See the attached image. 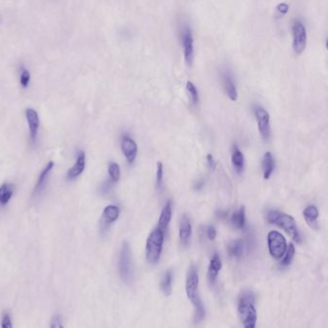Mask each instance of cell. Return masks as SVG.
Returning a JSON list of instances; mask_svg holds the SVG:
<instances>
[{
  "instance_id": "obj_28",
  "label": "cell",
  "mask_w": 328,
  "mask_h": 328,
  "mask_svg": "<svg viewBox=\"0 0 328 328\" xmlns=\"http://www.w3.org/2000/svg\"><path fill=\"white\" fill-rule=\"evenodd\" d=\"M294 253H295L294 246H293L292 244H290V246L287 248V251H286L285 254H284V256L281 258L282 260H281V262H280V266L283 267V268L289 267L292 262V259H293Z\"/></svg>"
},
{
  "instance_id": "obj_6",
  "label": "cell",
  "mask_w": 328,
  "mask_h": 328,
  "mask_svg": "<svg viewBox=\"0 0 328 328\" xmlns=\"http://www.w3.org/2000/svg\"><path fill=\"white\" fill-rule=\"evenodd\" d=\"M268 247L270 254L276 260L284 256L288 248L285 237L277 231H270L268 234Z\"/></svg>"
},
{
  "instance_id": "obj_10",
  "label": "cell",
  "mask_w": 328,
  "mask_h": 328,
  "mask_svg": "<svg viewBox=\"0 0 328 328\" xmlns=\"http://www.w3.org/2000/svg\"><path fill=\"white\" fill-rule=\"evenodd\" d=\"M25 117L29 128V136L32 145H35L38 140L39 128V116L36 110L28 108L25 110Z\"/></svg>"
},
{
  "instance_id": "obj_9",
  "label": "cell",
  "mask_w": 328,
  "mask_h": 328,
  "mask_svg": "<svg viewBox=\"0 0 328 328\" xmlns=\"http://www.w3.org/2000/svg\"><path fill=\"white\" fill-rule=\"evenodd\" d=\"M180 35L184 49V59L187 65L192 66L193 61V36L191 27L187 24H184L180 31Z\"/></svg>"
},
{
  "instance_id": "obj_26",
  "label": "cell",
  "mask_w": 328,
  "mask_h": 328,
  "mask_svg": "<svg viewBox=\"0 0 328 328\" xmlns=\"http://www.w3.org/2000/svg\"><path fill=\"white\" fill-rule=\"evenodd\" d=\"M31 81V73L26 69L25 66L21 65L19 67V84L22 89H27Z\"/></svg>"
},
{
  "instance_id": "obj_18",
  "label": "cell",
  "mask_w": 328,
  "mask_h": 328,
  "mask_svg": "<svg viewBox=\"0 0 328 328\" xmlns=\"http://www.w3.org/2000/svg\"><path fill=\"white\" fill-rule=\"evenodd\" d=\"M231 161L232 165L236 171L237 174H241L244 171L245 168V158L243 152L240 150L237 145L232 146V152H231Z\"/></svg>"
},
{
  "instance_id": "obj_12",
  "label": "cell",
  "mask_w": 328,
  "mask_h": 328,
  "mask_svg": "<svg viewBox=\"0 0 328 328\" xmlns=\"http://www.w3.org/2000/svg\"><path fill=\"white\" fill-rule=\"evenodd\" d=\"M86 168V153L83 150H79L76 155V160L73 167L67 173V180L73 181L79 177Z\"/></svg>"
},
{
  "instance_id": "obj_3",
  "label": "cell",
  "mask_w": 328,
  "mask_h": 328,
  "mask_svg": "<svg viewBox=\"0 0 328 328\" xmlns=\"http://www.w3.org/2000/svg\"><path fill=\"white\" fill-rule=\"evenodd\" d=\"M267 219L270 223L274 224L286 231L296 243L301 242V237L297 230L296 223L292 216L277 210H270L268 212Z\"/></svg>"
},
{
  "instance_id": "obj_33",
  "label": "cell",
  "mask_w": 328,
  "mask_h": 328,
  "mask_svg": "<svg viewBox=\"0 0 328 328\" xmlns=\"http://www.w3.org/2000/svg\"><path fill=\"white\" fill-rule=\"evenodd\" d=\"M50 328H64L60 316H55L50 324Z\"/></svg>"
},
{
  "instance_id": "obj_13",
  "label": "cell",
  "mask_w": 328,
  "mask_h": 328,
  "mask_svg": "<svg viewBox=\"0 0 328 328\" xmlns=\"http://www.w3.org/2000/svg\"><path fill=\"white\" fill-rule=\"evenodd\" d=\"M119 213L120 210L116 205H108L104 208L100 219V229L102 232H105L110 225L118 219Z\"/></svg>"
},
{
  "instance_id": "obj_4",
  "label": "cell",
  "mask_w": 328,
  "mask_h": 328,
  "mask_svg": "<svg viewBox=\"0 0 328 328\" xmlns=\"http://www.w3.org/2000/svg\"><path fill=\"white\" fill-rule=\"evenodd\" d=\"M165 233L156 227L146 240V257L150 264H155L160 260L164 245Z\"/></svg>"
},
{
  "instance_id": "obj_35",
  "label": "cell",
  "mask_w": 328,
  "mask_h": 328,
  "mask_svg": "<svg viewBox=\"0 0 328 328\" xmlns=\"http://www.w3.org/2000/svg\"><path fill=\"white\" fill-rule=\"evenodd\" d=\"M207 161H208V164H209V167L211 169H215L216 167V162L214 160V157L211 155V154H208L207 155Z\"/></svg>"
},
{
  "instance_id": "obj_27",
  "label": "cell",
  "mask_w": 328,
  "mask_h": 328,
  "mask_svg": "<svg viewBox=\"0 0 328 328\" xmlns=\"http://www.w3.org/2000/svg\"><path fill=\"white\" fill-rule=\"evenodd\" d=\"M108 174H109L110 181L115 184L117 182L120 178V168L118 164L115 162H111L108 166Z\"/></svg>"
},
{
  "instance_id": "obj_1",
  "label": "cell",
  "mask_w": 328,
  "mask_h": 328,
  "mask_svg": "<svg viewBox=\"0 0 328 328\" xmlns=\"http://www.w3.org/2000/svg\"><path fill=\"white\" fill-rule=\"evenodd\" d=\"M198 284V270L195 266H192L186 278V292L194 307V324L201 323L205 318V308L199 297Z\"/></svg>"
},
{
  "instance_id": "obj_29",
  "label": "cell",
  "mask_w": 328,
  "mask_h": 328,
  "mask_svg": "<svg viewBox=\"0 0 328 328\" xmlns=\"http://www.w3.org/2000/svg\"><path fill=\"white\" fill-rule=\"evenodd\" d=\"M186 89H187V91H188V93L191 96L193 104H194V105L197 104L198 100H199V96H198V92H197V89L194 86V84L192 81H187Z\"/></svg>"
},
{
  "instance_id": "obj_20",
  "label": "cell",
  "mask_w": 328,
  "mask_h": 328,
  "mask_svg": "<svg viewBox=\"0 0 328 328\" xmlns=\"http://www.w3.org/2000/svg\"><path fill=\"white\" fill-rule=\"evenodd\" d=\"M303 216L306 222L311 228L317 229L318 224V218H319V210L315 205H309L307 206L303 211Z\"/></svg>"
},
{
  "instance_id": "obj_14",
  "label": "cell",
  "mask_w": 328,
  "mask_h": 328,
  "mask_svg": "<svg viewBox=\"0 0 328 328\" xmlns=\"http://www.w3.org/2000/svg\"><path fill=\"white\" fill-rule=\"evenodd\" d=\"M55 164L53 161H49L45 167L42 169V171L40 172L39 177H38V180H37L36 185H35V188L33 190V193H32V196L33 197H37L39 196L42 191L44 190L45 188V185H46V182L48 180V176L50 174V173L52 172L53 168H54Z\"/></svg>"
},
{
  "instance_id": "obj_5",
  "label": "cell",
  "mask_w": 328,
  "mask_h": 328,
  "mask_svg": "<svg viewBox=\"0 0 328 328\" xmlns=\"http://www.w3.org/2000/svg\"><path fill=\"white\" fill-rule=\"evenodd\" d=\"M119 276L125 283H130L133 278L132 253L128 243H123L118 257Z\"/></svg>"
},
{
  "instance_id": "obj_17",
  "label": "cell",
  "mask_w": 328,
  "mask_h": 328,
  "mask_svg": "<svg viewBox=\"0 0 328 328\" xmlns=\"http://www.w3.org/2000/svg\"><path fill=\"white\" fill-rule=\"evenodd\" d=\"M192 236V224L190 219L187 216H183L180 221V227H179V239L182 244V246L186 247L191 239Z\"/></svg>"
},
{
  "instance_id": "obj_16",
  "label": "cell",
  "mask_w": 328,
  "mask_h": 328,
  "mask_svg": "<svg viewBox=\"0 0 328 328\" xmlns=\"http://www.w3.org/2000/svg\"><path fill=\"white\" fill-rule=\"evenodd\" d=\"M172 216H173V205H172V201H168L162 212H161V215H160V218H159V221H158V225L157 227L160 228L164 233H166L169 225H170V222L172 220Z\"/></svg>"
},
{
  "instance_id": "obj_19",
  "label": "cell",
  "mask_w": 328,
  "mask_h": 328,
  "mask_svg": "<svg viewBox=\"0 0 328 328\" xmlns=\"http://www.w3.org/2000/svg\"><path fill=\"white\" fill-rule=\"evenodd\" d=\"M16 185L13 183L5 182L0 186V205L6 206L14 195Z\"/></svg>"
},
{
  "instance_id": "obj_11",
  "label": "cell",
  "mask_w": 328,
  "mask_h": 328,
  "mask_svg": "<svg viewBox=\"0 0 328 328\" xmlns=\"http://www.w3.org/2000/svg\"><path fill=\"white\" fill-rule=\"evenodd\" d=\"M120 147L122 150L123 155L125 156L127 162L131 165L136 159L137 153H138V146L136 142L128 135H124L121 138Z\"/></svg>"
},
{
  "instance_id": "obj_2",
  "label": "cell",
  "mask_w": 328,
  "mask_h": 328,
  "mask_svg": "<svg viewBox=\"0 0 328 328\" xmlns=\"http://www.w3.org/2000/svg\"><path fill=\"white\" fill-rule=\"evenodd\" d=\"M238 311L244 328H256L257 312L255 309V297L252 292L246 291L240 295Z\"/></svg>"
},
{
  "instance_id": "obj_36",
  "label": "cell",
  "mask_w": 328,
  "mask_h": 328,
  "mask_svg": "<svg viewBox=\"0 0 328 328\" xmlns=\"http://www.w3.org/2000/svg\"><path fill=\"white\" fill-rule=\"evenodd\" d=\"M203 186H204V181L202 179H199L194 183V189L195 190H200Z\"/></svg>"
},
{
  "instance_id": "obj_21",
  "label": "cell",
  "mask_w": 328,
  "mask_h": 328,
  "mask_svg": "<svg viewBox=\"0 0 328 328\" xmlns=\"http://www.w3.org/2000/svg\"><path fill=\"white\" fill-rule=\"evenodd\" d=\"M221 269V260L218 254H215L211 258L209 268H208V278L211 283H215Z\"/></svg>"
},
{
  "instance_id": "obj_8",
  "label": "cell",
  "mask_w": 328,
  "mask_h": 328,
  "mask_svg": "<svg viewBox=\"0 0 328 328\" xmlns=\"http://www.w3.org/2000/svg\"><path fill=\"white\" fill-rule=\"evenodd\" d=\"M254 114L258 124L259 132L265 141H269L270 137V114L267 110L260 105L254 106Z\"/></svg>"
},
{
  "instance_id": "obj_31",
  "label": "cell",
  "mask_w": 328,
  "mask_h": 328,
  "mask_svg": "<svg viewBox=\"0 0 328 328\" xmlns=\"http://www.w3.org/2000/svg\"><path fill=\"white\" fill-rule=\"evenodd\" d=\"M0 328H13V324H12V319L9 313L4 312L2 315L1 323H0Z\"/></svg>"
},
{
  "instance_id": "obj_25",
  "label": "cell",
  "mask_w": 328,
  "mask_h": 328,
  "mask_svg": "<svg viewBox=\"0 0 328 328\" xmlns=\"http://www.w3.org/2000/svg\"><path fill=\"white\" fill-rule=\"evenodd\" d=\"M160 287H161L162 292L165 293V295L167 296L171 295V293L173 292V272L172 270H168L165 272L161 280Z\"/></svg>"
},
{
  "instance_id": "obj_34",
  "label": "cell",
  "mask_w": 328,
  "mask_h": 328,
  "mask_svg": "<svg viewBox=\"0 0 328 328\" xmlns=\"http://www.w3.org/2000/svg\"><path fill=\"white\" fill-rule=\"evenodd\" d=\"M276 9H277V11H278L281 15H285V14L288 12V10H289V6H288L287 3L282 2V3H279V4L277 5Z\"/></svg>"
},
{
  "instance_id": "obj_24",
  "label": "cell",
  "mask_w": 328,
  "mask_h": 328,
  "mask_svg": "<svg viewBox=\"0 0 328 328\" xmlns=\"http://www.w3.org/2000/svg\"><path fill=\"white\" fill-rule=\"evenodd\" d=\"M231 222L237 229L242 230L246 227V209L244 206L232 214Z\"/></svg>"
},
{
  "instance_id": "obj_22",
  "label": "cell",
  "mask_w": 328,
  "mask_h": 328,
  "mask_svg": "<svg viewBox=\"0 0 328 328\" xmlns=\"http://www.w3.org/2000/svg\"><path fill=\"white\" fill-rule=\"evenodd\" d=\"M274 168V160L272 157V154L268 151L265 153L263 160H262V169H263V174L265 179H269L271 175Z\"/></svg>"
},
{
  "instance_id": "obj_30",
  "label": "cell",
  "mask_w": 328,
  "mask_h": 328,
  "mask_svg": "<svg viewBox=\"0 0 328 328\" xmlns=\"http://www.w3.org/2000/svg\"><path fill=\"white\" fill-rule=\"evenodd\" d=\"M163 176H164V171H163V164L162 162L157 163V173H156V187L160 191L163 188Z\"/></svg>"
},
{
  "instance_id": "obj_15",
  "label": "cell",
  "mask_w": 328,
  "mask_h": 328,
  "mask_svg": "<svg viewBox=\"0 0 328 328\" xmlns=\"http://www.w3.org/2000/svg\"><path fill=\"white\" fill-rule=\"evenodd\" d=\"M221 79H222V84H223V88H224L226 95L231 100L236 101L238 98V93H237V88H236V85L234 83V80L231 74L225 72L222 73Z\"/></svg>"
},
{
  "instance_id": "obj_7",
  "label": "cell",
  "mask_w": 328,
  "mask_h": 328,
  "mask_svg": "<svg viewBox=\"0 0 328 328\" xmlns=\"http://www.w3.org/2000/svg\"><path fill=\"white\" fill-rule=\"evenodd\" d=\"M307 43V33L303 23L296 19L292 24V47L295 53L300 54Z\"/></svg>"
},
{
  "instance_id": "obj_32",
  "label": "cell",
  "mask_w": 328,
  "mask_h": 328,
  "mask_svg": "<svg viewBox=\"0 0 328 328\" xmlns=\"http://www.w3.org/2000/svg\"><path fill=\"white\" fill-rule=\"evenodd\" d=\"M206 234H207V237L210 241H213L215 240L216 236H217V231H216V228L212 225L208 226L207 227V230H206Z\"/></svg>"
},
{
  "instance_id": "obj_23",
  "label": "cell",
  "mask_w": 328,
  "mask_h": 328,
  "mask_svg": "<svg viewBox=\"0 0 328 328\" xmlns=\"http://www.w3.org/2000/svg\"><path fill=\"white\" fill-rule=\"evenodd\" d=\"M245 243L243 240H235L229 243L227 247V251L229 255L234 258H241L244 254Z\"/></svg>"
}]
</instances>
